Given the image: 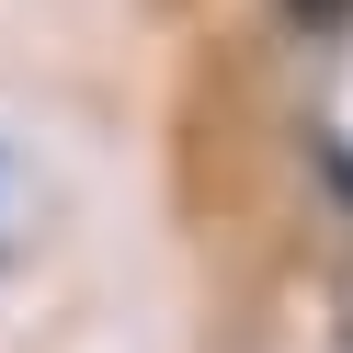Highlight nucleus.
I'll return each mask as SVG.
<instances>
[{
  "instance_id": "f257e3e1",
  "label": "nucleus",
  "mask_w": 353,
  "mask_h": 353,
  "mask_svg": "<svg viewBox=\"0 0 353 353\" xmlns=\"http://www.w3.org/2000/svg\"><path fill=\"white\" fill-rule=\"evenodd\" d=\"M285 12H296L307 34H342V23H353V0H285Z\"/></svg>"
}]
</instances>
